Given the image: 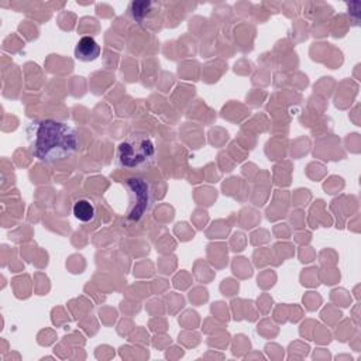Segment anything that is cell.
I'll return each mask as SVG.
<instances>
[{
	"label": "cell",
	"instance_id": "4",
	"mask_svg": "<svg viewBox=\"0 0 361 361\" xmlns=\"http://www.w3.org/2000/svg\"><path fill=\"white\" fill-rule=\"evenodd\" d=\"M100 55V47L92 37H83L75 47V58L82 62L94 61Z\"/></svg>",
	"mask_w": 361,
	"mask_h": 361
},
{
	"label": "cell",
	"instance_id": "1",
	"mask_svg": "<svg viewBox=\"0 0 361 361\" xmlns=\"http://www.w3.org/2000/svg\"><path fill=\"white\" fill-rule=\"evenodd\" d=\"M25 135L30 154L45 164L63 161L79 147L76 131L69 124L51 118L31 121Z\"/></svg>",
	"mask_w": 361,
	"mask_h": 361
},
{
	"label": "cell",
	"instance_id": "3",
	"mask_svg": "<svg viewBox=\"0 0 361 361\" xmlns=\"http://www.w3.org/2000/svg\"><path fill=\"white\" fill-rule=\"evenodd\" d=\"M128 189L130 206L127 209V219L138 221L145 213L149 212L154 200V193L151 185L140 178H130L124 182Z\"/></svg>",
	"mask_w": 361,
	"mask_h": 361
},
{
	"label": "cell",
	"instance_id": "5",
	"mask_svg": "<svg viewBox=\"0 0 361 361\" xmlns=\"http://www.w3.org/2000/svg\"><path fill=\"white\" fill-rule=\"evenodd\" d=\"M73 214L75 217L79 220V221H83V223H87L90 220L94 219V214H96V207L94 204L87 200V199H79L75 202L73 204Z\"/></svg>",
	"mask_w": 361,
	"mask_h": 361
},
{
	"label": "cell",
	"instance_id": "2",
	"mask_svg": "<svg viewBox=\"0 0 361 361\" xmlns=\"http://www.w3.org/2000/svg\"><path fill=\"white\" fill-rule=\"evenodd\" d=\"M155 157V145L145 134H133L124 138L116 152L118 166L130 171H141L148 166Z\"/></svg>",
	"mask_w": 361,
	"mask_h": 361
}]
</instances>
